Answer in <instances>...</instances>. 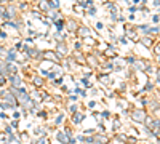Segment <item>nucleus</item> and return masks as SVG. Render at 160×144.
Here are the masks:
<instances>
[{"mask_svg": "<svg viewBox=\"0 0 160 144\" xmlns=\"http://www.w3.org/2000/svg\"><path fill=\"white\" fill-rule=\"evenodd\" d=\"M10 80H11V83H13L14 87H18V85L21 83V80H19V77H16V75H11V77H10Z\"/></svg>", "mask_w": 160, "mask_h": 144, "instance_id": "obj_1", "label": "nucleus"}, {"mask_svg": "<svg viewBox=\"0 0 160 144\" xmlns=\"http://www.w3.org/2000/svg\"><path fill=\"white\" fill-rule=\"evenodd\" d=\"M133 119H136V120H143L144 117H143V112H135L133 114Z\"/></svg>", "mask_w": 160, "mask_h": 144, "instance_id": "obj_2", "label": "nucleus"}, {"mask_svg": "<svg viewBox=\"0 0 160 144\" xmlns=\"http://www.w3.org/2000/svg\"><path fill=\"white\" fill-rule=\"evenodd\" d=\"M159 79H160V74H159Z\"/></svg>", "mask_w": 160, "mask_h": 144, "instance_id": "obj_3", "label": "nucleus"}]
</instances>
